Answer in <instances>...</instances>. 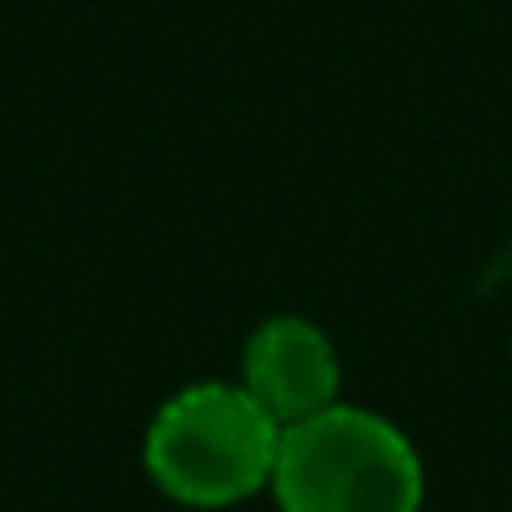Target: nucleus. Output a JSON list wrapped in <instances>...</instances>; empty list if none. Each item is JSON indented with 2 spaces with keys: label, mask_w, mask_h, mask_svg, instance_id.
<instances>
[{
  "label": "nucleus",
  "mask_w": 512,
  "mask_h": 512,
  "mask_svg": "<svg viewBox=\"0 0 512 512\" xmlns=\"http://www.w3.org/2000/svg\"><path fill=\"white\" fill-rule=\"evenodd\" d=\"M282 427L251 402L241 382H191L171 392L146 437V477L181 507L216 512L272 487Z\"/></svg>",
  "instance_id": "obj_1"
},
{
  "label": "nucleus",
  "mask_w": 512,
  "mask_h": 512,
  "mask_svg": "<svg viewBox=\"0 0 512 512\" xmlns=\"http://www.w3.org/2000/svg\"><path fill=\"white\" fill-rule=\"evenodd\" d=\"M272 497L282 512H422L427 472L392 417L337 402L282 427Z\"/></svg>",
  "instance_id": "obj_2"
},
{
  "label": "nucleus",
  "mask_w": 512,
  "mask_h": 512,
  "mask_svg": "<svg viewBox=\"0 0 512 512\" xmlns=\"http://www.w3.org/2000/svg\"><path fill=\"white\" fill-rule=\"evenodd\" d=\"M241 387L277 427H292L342 402V357L312 317L277 312L241 347Z\"/></svg>",
  "instance_id": "obj_3"
}]
</instances>
